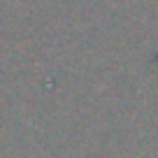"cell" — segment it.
<instances>
[{
  "label": "cell",
  "mask_w": 158,
  "mask_h": 158,
  "mask_svg": "<svg viewBox=\"0 0 158 158\" xmlns=\"http://www.w3.org/2000/svg\"><path fill=\"white\" fill-rule=\"evenodd\" d=\"M156 63H158V54H156Z\"/></svg>",
  "instance_id": "cell-1"
}]
</instances>
